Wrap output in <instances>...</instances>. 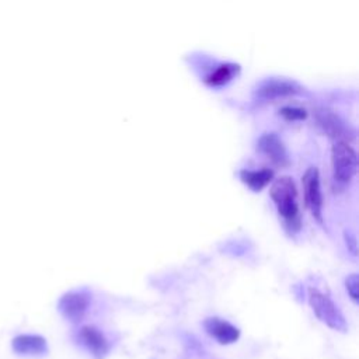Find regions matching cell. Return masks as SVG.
I'll return each mask as SVG.
<instances>
[{"label": "cell", "mask_w": 359, "mask_h": 359, "mask_svg": "<svg viewBox=\"0 0 359 359\" xmlns=\"http://www.w3.org/2000/svg\"><path fill=\"white\" fill-rule=\"evenodd\" d=\"M271 196L278 206L279 215L289 230L297 231L300 227L297 189L290 177L278 178L271 187Z\"/></svg>", "instance_id": "cell-1"}, {"label": "cell", "mask_w": 359, "mask_h": 359, "mask_svg": "<svg viewBox=\"0 0 359 359\" xmlns=\"http://www.w3.org/2000/svg\"><path fill=\"white\" fill-rule=\"evenodd\" d=\"M331 164H332V174L335 181L341 185H345L353 178L356 172V167H358L356 151L348 142L338 140L332 144Z\"/></svg>", "instance_id": "cell-2"}, {"label": "cell", "mask_w": 359, "mask_h": 359, "mask_svg": "<svg viewBox=\"0 0 359 359\" xmlns=\"http://www.w3.org/2000/svg\"><path fill=\"white\" fill-rule=\"evenodd\" d=\"M309 303L317 318L335 331H345L346 323L334 302L317 289H309Z\"/></svg>", "instance_id": "cell-3"}, {"label": "cell", "mask_w": 359, "mask_h": 359, "mask_svg": "<svg viewBox=\"0 0 359 359\" xmlns=\"http://www.w3.org/2000/svg\"><path fill=\"white\" fill-rule=\"evenodd\" d=\"M303 189H304V201L307 208L310 209L314 219L321 222V208H323V198L320 189V177L318 170L316 167L307 168L303 178Z\"/></svg>", "instance_id": "cell-4"}, {"label": "cell", "mask_w": 359, "mask_h": 359, "mask_svg": "<svg viewBox=\"0 0 359 359\" xmlns=\"http://www.w3.org/2000/svg\"><path fill=\"white\" fill-rule=\"evenodd\" d=\"M88 307V294L84 292H69L59 300V310L65 318L77 323Z\"/></svg>", "instance_id": "cell-5"}, {"label": "cell", "mask_w": 359, "mask_h": 359, "mask_svg": "<svg viewBox=\"0 0 359 359\" xmlns=\"http://www.w3.org/2000/svg\"><path fill=\"white\" fill-rule=\"evenodd\" d=\"M203 327H205L206 332L222 345L233 344L240 337L238 328H236L233 324H230L229 321L219 318V317L206 318L203 323Z\"/></svg>", "instance_id": "cell-6"}, {"label": "cell", "mask_w": 359, "mask_h": 359, "mask_svg": "<svg viewBox=\"0 0 359 359\" xmlns=\"http://www.w3.org/2000/svg\"><path fill=\"white\" fill-rule=\"evenodd\" d=\"M258 149L276 165H287L289 158L286 149L275 133H265L258 140Z\"/></svg>", "instance_id": "cell-7"}, {"label": "cell", "mask_w": 359, "mask_h": 359, "mask_svg": "<svg viewBox=\"0 0 359 359\" xmlns=\"http://www.w3.org/2000/svg\"><path fill=\"white\" fill-rule=\"evenodd\" d=\"M80 341L95 359H102L108 352V342L102 332L93 325H86L79 332Z\"/></svg>", "instance_id": "cell-8"}, {"label": "cell", "mask_w": 359, "mask_h": 359, "mask_svg": "<svg viewBox=\"0 0 359 359\" xmlns=\"http://www.w3.org/2000/svg\"><path fill=\"white\" fill-rule=\"evenodd\" d=\"M317 122L318 125L321 126V129L330 136L332 137L335 142L338 140H345V137L348 136V130H346V126L344 125V122L330 109L327 108H323V109H318L317 114ZM346 142V140H345Z\"/></svg>", "instance_id": "cell-9"}, {"label": "cell", "mask_w": 359, "mask_h": 359, "mask_svg": "<svg viewBox=\"0 0 359 359\" xmlns=\"http://www.w3.org/2000/svg\"><path fill=\"white\" fill-rule=\"evenodd\" d=\"M294 93H297V87L293 83L283 81V80L268 81L257 90V95L261 100H273V98L286 97Z\"/></svg>", "instance_id": "cell-10"}, {"label": "cell", "mask_w": 359, "mask_h": 359, "mask_svg": "<svg viewBox=\"0 0 359 359\" xmlns=\"http://www.w3.org/2000/svg\"><path fill=\"white\" fill-rule=\"evenodd\" d=\"M13 348L21 355H41L46 352V341L39 335H18L13 339Z\"/></svg>", "instance_id": "cell-11"}, {"label": "cell", "mask_w": 359, "mask_h": 359, "mask_svg": "<svg viewBox=\"0 0 359 359\" xmlns=\"http://www.w3.org/2000/svg\"><path fill=\"white\" fill-rule=\"evenodd\" d=\"M273 174L268 168H262L258 171H250V170H243L240 172L241 181L252 191H261L264 189L272 180Z\"/></svg>", "instance_id": "cell-12"}, {"label": "cell", "mask_w": 359, "mask_h": 359, "mask_svg": "<svg viewBox=\"0 0 359 359\" xmlns=\"http://www.w3.org/2000/svg\"><path fill=\"white\" fill-rule=\"evenodd\" d=\"M236 72H237V66H234V65H222L208 77L206 81L212 86H220V84L229 81L234 76Z\"/></svg>", "instance_id": "cell-13"}, {"label": "cell", "mask_w": 359, "mask_h": 359, "mask_svg": "<svg viewBox=\"0 0 359 359\" xmlns=\"http://www.w3.org/2000/svg\"><path fill=\"white\" fill-rule=\"evenodd\" d=\"M345 285H346V290H348L351 299L353 302H358L359 300V276L356 273L349 275L345 280Z\"/></svg>", "instance_id": "cell-14"}, {"label": "cell", "mask_w": 359, "mask_h": 359, "mask_svg": "<svg viewBox=\"0 0 359 359\" xmlns=\"http://www.w3.org/2000/svg\"><path fill=\"white\" fill-rule=\"evenodd\" d=\"M280 115L287 121H300L306 118V111L294 107H285L280 109Z\"/></svg>", "instance_id": "cell-15"}]
</instances>
